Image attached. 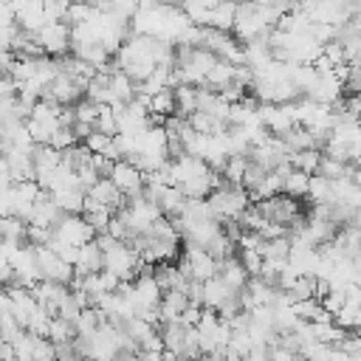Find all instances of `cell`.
<instances>
[{
  "label": "cell",
  "instance_id": "25",
  "mask_svg": "<svg viewBox=\"0 0 361 361\" xmlns=\"http://www.w3.org/2000/svg\"><path fill=\"white\" fill-rule=\"evenodd\" d=\"M99 110H102V104H96L93 99H79L76 104H73V116H76V121H85V124H93L96 127V118H99Z\"/></svg>",
  "mask_w": 361,
  "mask_h": 361
},
{
  "label": "cell",
  "instance_id": "21",
  "mask_svg": "<svg viewBox=\"0 0 361 361\" xmlns=\"http://www.w3.org/2000/svg\"><path fill=\"white\" fill-rule=\"evenodd\" d=\"M175 99H178V116L189 118L192 113H197V85H178Z\"/></svg>",
  "mask_w": 361,
  "mask_h": 361
},
{
  "label": "cell",
  "instance_id": "19",
  "mask_svg": "<svg viewBox=\"0 0 361 361\" xmlns=\"http://www.w3.org/2000/svg\"><path fill=\"white\" fill-rule=\"evenodd\" d=\"M322 158H324V152L316 149V147H310V149H299V152H293V155H290V164H293L296 169L307 172V175H319Z\"/></svg>",
  "mask_w": 361,
  "mask_h": 361
},
{
  "label": "cell",
  "instance_id": "17",
  "mask_svg": "<svg viewBox=\"0 0 361 361\" xmlns=\"http://www.w3.org/2000/svg\"><path fill=\"white\" fill-rule=\"evenodd\" d=\"M234 71H237V65L234 62H226V59H217L214 62V68L209 71V76H206V87H212V90H226L231 82H234Z\"/></svg>",
  "mask_w": 361,
  "mask_h": 361
},
{
  "label": "cell",
  "instance_id": "5",
  "mask_svg": "<svg viewBox=\"0 0 361 361\" xmlns=\"http://www.w3.org/2000/svg\"><path fill=\"white\" fill-rule=\"evenodd\" d=\"M141 265L144 262H141L138 251L130 243H124V240H118L110 251H104V268L113 271L116 276H121L124 282H133L141 274Z\"/></svg>",
  "mask_w": 361,
  "mask_h": 361
},
{
  "label": "cell",
  "instance_id": "14",
  "mask_svg": "<svg viewBox=\"0 0 361 361\" xmlns=\"http://www.w3.org/2000/svg\"><path fill=\"white\" fill-rule=\"evenodd\" d=\"M102 268H104V251H102V245H99L96 240L85 243V245L79 248V257H76V262H73V271L82 274V276H87V274H96V271H102Z\"/></svg>",
  "mask_w": 361,
  "mask_h": 361
},
{
  "label": "cell",
  "instance_id": "7",
  "mask_svg": "<svg viewBox=\"0 0 361 361\" xmlns=\"http://www.w3.org/2000/svg\"><path fill=\"white\" fill-rule=\"evenodd\" d=\"M110 180L124 192V197H138V195H144L147 172L141 166H135L130 158H118L110 169Z\"/></svg>",
  "mask_w": 361,
  "mask_h": 361
},
{
  "label": "cell",
  "instance_id": "23",
  "mask_svg": "<svg viewBox=\"0 0 361 361\" xmlns=\"http://www.w3.org/2000/svg\"><path fill=\"white\" fill-rule=\"evenodd\" d=\"M307 197H310L313 203H333V180L324 178V175H313V178H310Z\"/></svg>",
  "mask_w": 361,
  "mask_h": 361
},
{
  "label": "cell",
  "instance_id": "26",
  "mask_svg": "<svg viewBox=\"0 0 361 361\" xmlns=\"http://www.w3.org/2000/svg\"><path fill=\"white\" fill-rule=\"evenodd\" d=\"M237 257H240V262L245 265V271H248L251 276H259V274H262V265H265L262 251H257V248H243V245H240Z\"/></svg>",
  "mask_w": 361,
  "mask_h": 361
},
{
  "label": "cell",
  "instance_id": "20",
  "mask_svg": "<svg viewBox=\"0 0 361 361\" xmlns=\"http://www.w3.org/2000/svg\"><path fill=\"white\" fill-rule=\"evenodd\" d=\"M248 166H251V158H248V155H228V161H226V166H223L220 172H223L226 183H237V186H243Z\"/></svg>",
  "mask_w": 361,
  "mask_h": 361
},
{
  "label": "cell",
  "instance_id": "27",
  "mask_svg": "<svg viewBox=\"0 0 361 361\" xmlns=\"http://www.w3.org/2000/svg\"><path fill=\"white\" fill-rule=\"evenodd\" d=\"M344 305H347V288H338V285H336V288L322 299V307H324L327 313H333V316H336Z\"/></svg>",
  "mask_w": 361,
  "mask_h": 361
},
{
  "label": "cell",
  "instance_id": "22",
  "mask_svg": "<svg viewBox=\"0 0 361 361\" xmlns=\"http://www.w3.org/2000/svg\"><path fill=\"white\" fill-rule=\"evenodd\" d=\"M310 178H313V175H307V172H302V169L293 166V169L285 175V192H288L290 197H307Z\"/></svg>",
  "mask_w": 361,
  "mask_h": 361
},
{
  "label": "cell",
  "instance_id": "1",
  "mask_svg": "<svg viewBox=\"0 0 361 361\" xmlns=\"http://www.w3.org/2000/svg\"><path fill=\"white\" fill-rule=\"evenodd\" d=\"M209 206L214 212V217L220 223L226 220H240L243 212L251 206V192L245 186H237V183H226L220 189H214L209 195Z\"/></svg>",
  "mask_w": 361,
  "mask_h": 361
},
{
  "label": "cell",
  "instance_id": "18",
  "mask_svg": "<svg viewBox=\"0 0 361 361\" xmlns=\"http://www.w3.org/2000/svg\"><path fill=\"white\" fill-rule=\"evenodd\" d=\"M237 0H223L212 8V17H209V25L212 28H220V31H231L234 28V20H237Z\"/></svg>",
  "mask_w": 361,
  "mask_h": 361
},
{
  "label": "cell",
  "instance_id": "11",
  "mask_svg": "<svg viewBox=\"0 0 361 361\" xmlns=\"http://www.w3.org/2000/svg\"><path fill=\"white\" fill-rule=\"evenodd\" d=\"M65 217V212L59 209V203L51 197V192H42V197L37 200L28 223L31 226H42V228H56V223Z\"/></svg>",
  "mask_w": 361,
  "mask_h": 361
},
{
  "label": "cell",
  "instance_id": "28",
  "mask_svg": "<svg viewBox=\"0 0 361 361\" xmlns=\"http://www.w3.org/2000/svg\"><path fill=\"white\" fill-rule=\"evenodd\" d=\"M76 133H73V127H59L56 133H54V138H51V147H56L59 152H65V149H71V147H76Z\"/></svg>",
  "mask_w": 361,
  "mask_h": 361
},
{
  "label": "cell",
  "instance_id": "9",
  "mask_svg": "<svg viewBox=\"0 0 361 361\" xmlns=\"http://www.w3.org/2000/svg\"><path fill=\"white\" fill-rule=\"evenodd\" d=\"M85 90H87V85H85V82H79L76 76H71V73L59 71V73H56V79L48 85V90H45V96H42V99H54V102H56V104H62V107H73L79 99H85Z\"/></svg>",
  "mask_w": 361,
  "mask_h": 361
},
{
  "label": "cell",
  "instance_id": "13",
  "mask_svg": "<svg viewBox=\"0 0 361 361\" xmlns=\"http://www.w3.org/2000/svg\"><path fill=\"white\" fill-rule=\"evenodd\" d=\"M234 293H240V290H234V288L217 274V276H212V279L203 282V307H214V310H220Z\"/></svg>",
  "mask_w": 361,
  "mask_h": 361
},
{
  "label": "cell",
  "instance_id": "24",
  "mask_svg": "<svg viewBox=\"0 0 361 361\" xmlns=\"http://www.w3.org/2000/svg\"><path fill=\"white\" fill-rule=\"evenodd\" d=\"M316 276H299L285 293H288V299L290 302H302V299H313L316 296Z\"/></svg>",
  "mask_w": 361,
  "mask_h": 361
},
{
  "label": "cell",
  "instance_id": "15",
  "mask_svg": "<svg viewBox=\"0 0 361 361\" xmlns=\"http://www.w3.org/2000/svg\"><path fill=\"white\" fill-rule=\"evenodd\" d=\"M87 195L90 197H96L99 203H104V206H110L113 212H118V209H124V203H127V197H124V192L110 180V178H99L90 189H87Z\"/></svg>",
  "mask_w": 361,
  "mask_h": 361
},
{
  "label": "cell",
  "instance_id": "3",
  "mask_svg": "<svg viewBox=\"0 0 361 361\" xmlns=\"http://www.w3.org/2000/svg\"><path fill=\"white\" fill-rule=\"evenodd\" d=\"M180 268H183L192 279L206 282V279H212V276L220 274V259H217L209 248H203V245L183 243V251H180Z\"/></svg>",
  "mask_w": 361,
  "mask_h": 361
},
{
  "label": "cell",
  "instance_id": "16",
  "mask_svg": "<svg viewBox=\"0 0 361 361\" xmlns=\"http://www.w3.org/2000/svg\"><path fill=\"white\" fill-rule=\"evenodd\" d=\"M220 276H223L234 290H243V288L248 285V279H251V274L245 271V265L240 262V257H237V254H234V257L220 259Z\"/></svg>",
  "mask_w": 361,
  "mask_h": 361
},
{
  "label": "cell",
  "instance_id": "8",
  "mask_svg": "<svg viewBox=\"0 0 361 361\" xmlns=\"http://www.w3.org/2000/svg\"><path fill=\"white\" fill-rule=\"evenodd\" d=\"M34 248H37V265H39L42 279H54V282H65V285L73 282L76 271L71 262H65L51 245H34Z\"/></svg>",
  "mask_w": 361,
  "mask_h": 361
},
{
  "label": "cell",
  "instance_id": "6",
  "mask_svg": "<svg viewBox=\"0 0 361 361\" xmlns=\"http://www.w3.org/2000/svg\"><path fill=\"white\" fill-rule=\"evenodd\" d=\"M296 200H299V197H290L288 192H279V195H274V197L257 200V209H259L268 220L282 223V226H288V231H290V226L302 217V206H299Z\"/></svg>",
  "mask_w": 361,
  "mask_h": 361
},
{
  "label": "cell",
  "instance_id": "2",
  "mask_svg": "<svg viewBox=\"0 0 361 361\" xmlns=\"http://www.w3.org/2000/svg\"><path fill=\"white\" fill-rule=\"evenodd\" d=\"M116 214L127 223V228H130V234H133V237H135V234H147V231L152 228V223H155L158 217H164L161 206H158V203H152L147 195L127 197L124 209H118Z\"/></svg>",
  "mask_w": 361,
  "mask_h": 361
},
{
  "label": "cell",
  "instance_id": "4",
  "mask_svg": "<svg viewBox=\"0 0 361 361\" xmlns=\"http://www.w3.org/2000/svg\"><path fill=\"white\" fill-rule=\"evenodd\" d=\"M37 39L42 45V54L59 59L73 51V25L65 20H51L45 28L37 31Z\"/></svg>",
  "mask_w": 361,
  "mask_h": 361
},
{
  "label": "cell",
  "instance_id": "12",
  "mask_svg": "<svg viewBox=\"0 0 361 361\" xmlns=\"http://www.w3.org/2000/svg\"><path fill=\"white\" fill-rule=\"evenodd\" d=\"M17 23L23 31L28 34H37L39 28H45L51 20H48V11H45V0H28L20 11H17Z\"/></svg>",
  "mask_w": 361,
  "mask_h": 361
},
{
  "label": "cell",
  "instance_id": "10",
  "mask_svg": "<svg viewBox=\"0 0 361 361\" xmlns=\"http://www.w3.org/2000/svg\"><path fill=\"white\" fill-rule=\"evenodd\" d=\"M54 237L56 240H65L71 245H85L90 240H96V228L85 220V214H65L56 228H54Z\"/></svg>",
  "mask_w": 361,
  "mask_h": 361
}]
</instances>
